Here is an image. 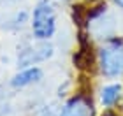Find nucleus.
Here are the masks:
<instances>
[{"label":"nucleus","mask_w":123,"mask_h":116,"mask_svg":"<svg viewBox=\"0 0 123 116\" xmlns=\"http://www.w3.org/2000/svg\"><path fill=\"white\" fill-rule=\"evenodd\" d=\"M32 35L37 41H48L56 32V5L53 0H39L30 14Z\"/></svg>","instance_id":"nucleus-1"},{"label":"nucleus","mask_w":123,"mask_h":116,"mask_svg":"<svg viewBox=\"0 0 123 116\" xmlns=\"http://www.w3.org/2000/svg\"><path fill=\"white\" fill-rule=\"evenodd\" d=\"M98 65L100 72L105 77H121L123 76V41L111 37L98 49Z\"/></svg>","instance_id":"nucleus-2"},{"label":"nucleus","mask_w":123,"mask_h":116,"mask_svg":"<svg viewBox=\"0 0 123 116\" xmlns=\"http://www.w3.org/2000/svg\"><path fill=\"white\" fill-rule=\"evenodd\" d=\"M51 56H53V46L41 41L39 46L26 48L21 51V55L18 56V67H21V69L32 67V65H37L39 62H44V60H48Z\"/></svg>","instance_id":"nucleus-3"},{"label":"nucleus","mask_w":123,"mask_h":116,"mask_svg":"<svg viewBox=\"0 0 123 116\" xmlns=\"http://www.w3.org/2000/svg\"><path fill=\"white\" fill-rule=\"evenodd\" d=\"M58 116H93V104L86 95H76L65 102Z\"/></svg>","instance_id":"nucleus-4"},{"label":"nucleus","mask_w":123,"mask_h":116,"mask_svg":"<svg viewBox=\"0 0 123 116\" xmlns=\"http://www.w3.org/2000/svg\"><path fill=\"white\" fill-rule=\"evenodd\" d=\"M42 69H39V67H25V69H21L18 74H16L12 79H11V86L12 88H26V86H30V85H35V83H39L42 79Z\"/></svg>","instance_id":"nucleus-5"},{"label":"nucleus","mask_w":123,"mask_h":116,"mask_svg":"<svg viewBox=\"0 0 123 116\" xmlns=\"http://www.w3.org/2000/svg\"><path fill=\"white\" fill-rule=\"evenodd\" d=\"M123 88L120 83H113V85H105L100 90V102L104 107H113L120 102V98L123 95Z\"/></svg>","instance_id":"nucleus-6"},{"label":"nucleus","mask_w":123,"mask_h":116,"mask_svg":"<svg viewBox=\"0 0 123 116\" xmlns=\"http://www.w3.org/2000/svg\"><path fill=\"white\" fill-rule=\"evenodd\" d=\"M28 19H30V12L28 11H25V9L19 11L18 9V11H14L11 16L5 18V28L7 30H18L25 23H28Z\"/></svg>","instance_id":"nucleus-7"},{"label":"nucleus","mask_w":123,"mask_h":116,"mask_svg":"<svg viewBox=\"0 0 123 116\" xmlns=\"http://www.w3.org/2000/svg\"><path fill=\"white\" fill-rule=\"evenodd\" d=\"M18 2H19V0H0V5H5V7H7V5H14Z\"/></svg>","instance_id":"nucleus-8"},{"label":"nucleus","mask_w":123,"mask_h":116,"mask_svg":"<svg viewBox=\"0 0 123 116\" xmlns=\"http://www.w3.org/2000/svg\"><path fill=\"white\" fill-rule=\"evenodd\" d=\"M111 2H113L118 9H121V11H123V0H111Z\"/></svg>","instance_id":"nucleus-9"},{"label":"nucleus","mask_w":123,"mask_h":116,"mask_svg":"<svg viewBox=\"0 0 123 116\" xmlns=\"http://www.w3.org/2000/svg\"><path fill=\"white\" fill-rule=\"evenodd\" d=\"M60 2H70V0H60Z\"/></svg>","instance_id":"nucleus-10"},{"label":"nucleus","mask_w":123,"mask_h":116,"mask_svg":"<svg viewBox=\"0 0 123 116\" xmlns=\"http://www.w3.org/2000/svg\"><path fill=\"white\" fill-rule=\"evenodd\" d=\"M105 116H114V114H105Z\"/></svg>","instance_id":"nucleus-11"}]
</instances>
